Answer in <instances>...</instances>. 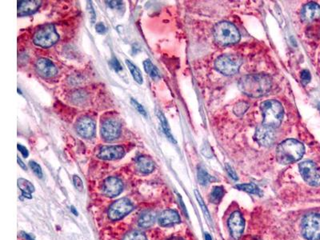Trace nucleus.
Masks as SVG:
<instances>
[{"label":"nucleus","instance_id":"29","mask_svg":"<svg viewBox=\"0 0 320 240\" xmlns=\"http://www.w3.org/2000/svg\"><path fill=\"white\" fill-rule=\"evenodd\" d=\"M123 240H148V238L143 232L135 231L126 234Z\"/></svg>","mask_w":320,"mask_h":240},{"label":"nucleus","instance_id":"16","mask_svg":"<svg viewBox=\"0 0 320 240\" xmlns=\"http://www.w3.org/2000/svg\"><path fill=\"white\" fill-rule=\"evenodd\" d=\"M35 68L39 75H41L44 78H51L56 75L58 73L55 64L49 59H44V58L39 59L36 62Z\"/></svg>","mask_w":320,"mask_h":240},{"label":"nucleus","instance_id":"37","mask_svg":"<svg viewBox=\"0 0 320 240\" xmlns=\"http://www.w3.org/2000/svg\"><path fill=\"white\" fill-rule=\"evenodd\" d=\"M87 9H88V12H89L90 16H91V20H92V24L95 22L96 20V12H95L94 8L92 7V2H88L87 3Z\"/></svg>","mask_w":320,"mask_h":240},{"label":"nucleus","instance_id":"7","mask_svg":"<svg viewBox=\"0 0 320 240\" xmlns=\"http://www.w3.org/2000/svg\"><path fill=\"white\" fill-rule=\"evenodd\" d=\"M302 233L307 240H320V215H307L302 221Z\"/></svg>","mask_w":320,"mask_h":240},{"label":"nucleus","instance_id":"40","mask_svg":"<svg viewBox=\"0 0 320 240\" xmlns=\"http://www.w3.org/2000/svg\"><path fill=\"white\" fill-rule=\"evenodd\" d=\"M226 170H227L229 175H230V176H231L232 179H235V180H237L238 177L237 175H236V173L234 171L233 169H232V168H231L229 164H226Z\"/></svg>","mask_w":320,"mask_h":240},{"label":"nucleus","instance_id":"12","mask_svg":"<svg viewBox=\"0 0 320 240\" xmlns=\"http://www.w3.org/2000/svg\"><path fill=\"white\" fill-rule=\"evenodd\" d=\"M255 139L261 146H271L275 139L274 128L264 124L259 126L255 131Z\"/></svg>","mask_w":320,"mask_h":240},{"label":"nucleus","instance_id":"38","mask_svg":"<svg viewBox=\"0 0 320 240\" xmlns=\"http://www.w3.org/2000/svg\"><path fill=\"white\" fill-rule=\"evenodd\" d=\"M96 32L98 33V34H105L106 31H107V28L105 26L104 24L102 23H98V24H96Z\"/></svg>","mask_w":320,"mask_h":240},{"label":"nucleus","instance_id":"35","mask_svg":"<svg viewBox=\"0 0 320 240\" xmlns=\"http://www.w3.org/2000/svg\"><path fill=\"white\" fill-rule=\"evenodd\" d=\"M73 182H74V187L76 188L77 190L79 191V192H82L83 190V182L78 175L73 176Z\"/></svg>","mask_w":320,"mask_h":240},{"label":"nucleus","instance_id":"19","mask_svg":"<svg viewBox=\"0 0 320 240\" xmlns=\"http://www.w3.org/2000/svg\"><path fill=\"white\" fill-rule=\"evenodd\" d=\"M159 223L163 227H168L180 223V217L174 210H166L159 216Z\"/></svg>","mask_w":320,"mask_h":240},{"label":"nucleus","instance_id":"36","mask_svg":"<svg viewBox=\"0 0 320 240\" xmlns=\"http://www.w3.org/2000/svg\"><path fill=\"white\" fill-rule=\"evenodd\" d=\"M110 64H111V68H113L114 70L116 71V72H119L123 69L122 67L120 65V62L118 61L116 58H113V59H111Z\"/></svg>","mask_w":320,"mask_h":240},{"label":"nucleus","instance_id":"21","mask_svg":"<svg viewBox=\"0 0 320 240\" xmlns=\"http://www.w3.org/2000/svg\"><path fill=\"white\" fill-rule=\"evenodd\" d=\"M156 217V213L153 212V211L144 212V214L142 215L140 217L139 225H140V227H144V228L150 227L155 223Z\"/></svg>","mask_w":320,"mask_h":240},{"label":"nucleus","instance_id":"46","mask_svg":"<svg viewBox=\"0 0 320 240\" xmlns=\"http://www.w3.org/2000/svg\"><path fill=\"white\" fill-rule=\"evenodd\" d=\"M206 240H211V236L208 233H206Z\"/></svg>","mask_w":320,"mask_h":240},{"label":"nucleus","instance_id":"42","mask_svg":"<svg viewBox=\"0 0 320 240\" xmlns=\"http://www.w3.org/2000/svg\"><path fill=\"white\" fill-rule=\"evenodd\" d=\"M17 160H18V164H19V165H20L21 168L24 169V170H26V167L25 164H24V162L22 161V160H20V157L17 158Z\"/></svg>","mask_w":320,"mask_h":240},{"label":"nucleus","instance_id":"23","mask_svg":"<svg viewBox=\"0 0 320 240\" xmlns=\"http://www.w3.org/2000/svg\"><path fill=\"white\" fill-rule=\"evenodd\" d=\"M157 116H158V118H159V121L161 122L162 128L164 130V133L166 134L167 137L169 139L170 141H172V143H174L175 144V140H174V137L172 135V132H171L170 127L168 125V121H167V119L165 118L164 114L162 113L161 112H158L157 113Z\"/></svg>","mask_w":320,"mask_h":240},{"label":"nucleus","instance_id":"26","mask_svg":"<svg viewBox=\"0 0 320 240\" xmlns=\"http://www.w3.org/2000/svg\"><path fill=\"white\" fill-rule=\"evenodd\" d=\"M235 188H238L239 190L248 192L250 194H258V195L262 194L261 190L254 184H239Z\"/></svg>","mask_w":320,"mask_h":240},{"label":"nucleus","instance_id":"24","mask_svg":"<svg viewBox=\"0 0 320 240\" xmlns=\"http://www.w3.org/2000/svg\"><path fill=\"white\" fill-rule=\"evenodd\" d=\"M126 64L128 67L129 70L131 72L133 79H135L136 83H139V84H142L144 81H143V75H142V73L140 69L135 64H133L128 59H126Z\"/></svg>","mask_w":320,"mask_h":240},{"label":"nucleus","instance_id":"34","mask_svg":"<svg viewBox=\"0 0 320 240\" xmlns=\"http://www.w3.org/2000/svg\"><path fill=\"white\" fill-rule=\"evenodd\" d=\"M131 104L133 105V107H135V109L137 110L139 113L141 114L143 116H147L146 111H145L144 107H143L140 103H138L137 101L134 99V98H131Z\"/></svg>","mask_w":320,"mask_h":240},{"label":"nucleus","instance_id":"1","mask_svg":"<svg viewBox=\"0 0 320 240\" xmlns=\"http://www.w3.org/2000/svg\"><path fill=\"white\" fill-rule=\"evenodd\" d=\"M238 87L240 92L244 95L252 98H258L264 96L270 91L271 79L268 74H248L240 79Z\"/></svg>","mask_w":320,"mask_h":240},{"label":"nucleus","instance_id":"28","mask_svg":"<svg viewBox=\"0 0 320 240\" xmlns=\"http://www.w3.org/2000/svg\"><path fill=\"white\" fill-rule=\"evenodd\" d=\"M198 179L199 184H202V185H206L212 180V177L203 168H198Z\"/></svg>","mask_w":320,"mask_h":240},{"label":"nucleus","instance_id":"5","mask_svg":"<svg viewBox=\"0 0 320 240\" xmlns=\"http://www.w3.org/2000/svg\"><path fill=\"white\" fill-rule=\"evenodd\" d=\"M59 40V35L52 24H45L40 26L34 35L33 42L36 46L43 48L52 47Z\"/></svg>","mask_w":320,"mask_h":240},{"label":"nucleus","instance_id":"14","mask_svg":"<svg viewBox=\"0 0 320 240\" xmlns=\"http://www.w3.org/2000/svg\"><path fill=\"white\" fill-rule=\"evenodd\" d=\"M124 148L122 146H102L98 152V157L101 160H115L124 155Z\"/></svg>","mask_w":320,"mask_h":240},{"label":"nucleus","instance_id":"30","mask_svg":"<svg viewBox=\"0 0 320 240\" xmlns=\"http://www.w3.org/2000/svg\"><path fill=\"white\" fill-rule=\"evenodd\" d=\"M248 107V103H245V102H240V103L235 105V107H234V112L238 116H243L246 112Z\"/></svg>","mask_w":320,"mask_h":240},{"label":"nucleus","instance_id":"44","mask_svg":"<svg viewBox=\"0 0 320 240\" xmlns=\"http://www.w3.org/2000/svg\"><path fill=\"white\" fill-rule=\"evenodd\" d=\"M168 240H183V239L179 238V237H172V238L168 239Z\"/></svg>","mask_w":320,"mask_h":240},{"label":"nucleus","instance_id":"33","mask_svg":"<svg viewBox=\"0 0 320 240\" xmlns=\"http://www.w3.org/2000/svg\"><path fill=\"white\" fill-rule=\"evenodd\" d=\"M311 79H312V76H311L309 71L303 70L301 73V80H302L303 85H307V83H310Z\"/></svg>","mask_w":320,"mask_h":240},{"label":"nucleus","instance_id":"15","mask_svg":"<svg viewBox=\"0 0 320 240\" xmlns=\"http://www.w3.org/2000/svg\"><path fill=\"white\" fill-rule=\"evenodd\" d=\"M122 191V181L116 177H109L103 183L102 192L106 196L113 198L119 195Z\"/></svg>","mask_w":320,"mask_h":240},{"label":"nucleus","instance_id":"10","mask_svg":"<svg viewBox=\"0 0 320 240\" xmlns=\"http://www.w3.org/2000/svg\"><path fill=\"white\" fill-rule=\"evenodd\" d=\"M121 126L117 120L109 119L102 122L101 136L107 141H112L120 136Z\"/></svg>","mask_w":320,"mask_h":240},{"label":"nucleus","instance_id":"25","mask_svg":"<svg viewBox=\"0 0 320 240\" xmlns=\"http://www.w3.org/2000/svg\"><path fill=\"white\" fill-rule=\"evenodd\" d=\"M144 68L145 72H146L153 79H155V80H156V79L160 78L159 71H158V69L155 68V66H154V64L151 63L150 59H146V60L144 62Z\"/></svg>","mask_w":320,"mask_h":240},{"label":"nucleus","instance_id":"43","mask_svg":"<svg viewBox=\"0 0 320 240\" xmlns=\"http://www.w3.org/2000/svg\"><path fill=\"white\" fill-rule=\"evenodd\" d=\"M22 235L23 236H24V238L26 239V240H34L32 238H31V236H29V235H27V234L24 233V232H23Z\"/></svg>","mask_w":320,"mask_h":240},{"label":"nucleus","instance_id":"47","mask_svg":"<svg viewBox=\"0 0 320 240\" xmlns=\"http://www.w3.org/2000/svg\"><path fill=\"white\" fill-rule=\"evenodd\" d=\"M250 240H258L257 239L251 238Z\"/></svg>","mask_w":320,"mask_h":240},{"label":"nucleus","instance_id":"39","mask_svg":"<svg viewBox=\"0 0 320 240\" xmlns=\"http://www.w3.org/2000/svg\"><path fill=\"white\" fill-rule=\"evenodd\" d=\"M106 2H107V6L112 9L119 8L123 4V2L121 1H107Z\"/></svg>","mask_w":320,"mask_h":240},{"label":"nucleus","instance_id":"27","mask_svg":"<svg viewBox=\"0 0 320 240\" xmlns=\"http://www.w3.org/2000/svg\"><path fill=\"white\" fill-rule=\"evenodd\" d=\"M224 194V189L222 187H215L211 192V201L214 203H219Z\"/></svg>","mask_w":320,"mask_h":240},{"label":"nucleus","instance_id":"31","mask_svg":"<svg viewBox=\"0 0 320 240\" xmlns=\"http://www.w3.org/2000/svg\"><path fill=\"white\" fill-rule=\"evenodd\" d=\"M195 193H196V198L198 199V203H199V205H200L202 210H203V213H204L206 217L209 219L210 222V221H211V218H210L209 212L207 211V207L205 206V203L204 202H203V199H202V197L200 196V194H199V193H198L197 191H195Z\"/></svg>","mask_w":320,"mask_h":240},{"label":"nucleus","instance_id":"41","mask_svg":"<svg viewBox=\"0 0 320 240\" xmlns=\"http://www.w3.org/2000/svg\"><path fill=\"white\" fill-rule=\"evenodd\" d=\"M17 147L18 149H19V151L22 153V155H24V158L28 157L29 152L28 151H27V149H26L25 146H22L21 144H19L17 145Z\"/></svg>","mask_w":320,"mask_h":240},{"label":"nucleus","instance_id":"9","mask_svg":"<svg viewBox=\"0 0 320 240\" xmlns=\"http://www.w3.org/2000/svg\"><path fill=\"white\" fill-rule=\"evenodd\" d=\"M133 204L127 199H120L110 207L108 217L111 220H119L132 211Z\"/></svg>","mask_w":320,"mask_h":240},{"label":"nucleus","instance_id":"2","mask_svg":"<svg viewBox=\"0 0 320 240\" xmlns=\"http://www.w3.org/2000/svg\"><path fill=\"white\" fill-rule=\"evenodd\" d=\"M304 152L305 147L302 143L295 140H287L277 147V161L283 165L292 164L300 160Z\"/></svg>","mask_w":320,"mask_h":240},{"label":"nucleus","instance_id":"11","mask_svg":"<svg viewBox=\"0 0 320 240\" xmlns=\"http://www.w3.org/2000/svg\"><path fill=\"white\" fill-rule=\"evenodd\" d=\"M228 227L234 240H240L245 227V222L240 212H235L231 214L228 219Z\"/></svg>","mask_w":320,"mask_h":240},{"label":"nucleus","instance_id":"13","mask_svg":"<svg viewBox=\"0 0 320 240\" xmlns=\"http://www.w3.org/2000/svg\"><path fill=\"white\" fill-rule=\"evenodd\" d=\"M76 130L79 136L85 139H89L94 136L96 124L90 117L83 116L77 121Z\"/></svg>","mask_w":320,"mask_h":240},{"label":"nucleus","instance_id":"4","mask_svg":"<svg viewBox=\"0 0 320 240\" xmlns=\"http://www.w3.org/2000/svg\"><path fill=\"white\" fill-rule=\"evenodd\" d=\"M214 37L221 45L235 44L240 40V34L233 24L228 22H221L214 27Z\"/></svg>","mask_w":320,"mask_h":240},{"label":"nucleus","instance_id":"45","mask_svg":"<svg viewBox=\"0 0 320 240\" xmlns=\"http://www.w3.org/2000/svg\"><path fill=\"white\" fill-rule=\"evenodd\" d=\"M72 212H73V213H74V214L75 215V216H78V212H77L76 211H75V209H74V207H72Z\"/></svg>","mask_w":320,"mask_h":240},{"label":"nucleus","instance_id":"22","mask_svg":"<svg viewBox=\"0 0 320 240\" xmlns=\"http://www.w3.org/2000/svg\"><path fill=\"white\" fill-rule=\"evenodd\" d=\"M18 187L22 192L23 195L27 199H31V194L35 192L34 186L25 179H18Z\"/></svg>","mask_w":320,"mask_h":240},{"label":"nucleus","instance_id":"18","mask_svg":"<svg viewBox=\"0 0 320 240\" xmlns=\"http://www.w3.org/2000/svg\"><path fill=\"white\" fill-rule=\"evenodd\" d=\"M41 5V1L36 0H23L18 2V16H25L31 15L37 11Z\"/></svg>","mask_w":320,"mask_h":240},{"label":"nucleus","instance_id":"20","mask_svg":"<svg viewBox=\"0 0 320 240\" xmlns=\"http://www.w3.org/2000/svg\"><path fill=\"white\" fill-rule=\"evenodd\" d=\"M137 168L144 174L152 172L155 169V164L151 159L147 156H140L136 160Z\"/></svg>","mask_w":320,"mask_h":240},{"label":"nucleus","instance_id":"6","mask_svg":"<svg viewBox=\"0 0 320 240\" xmlns=\"http://www.w3.org/2000/svg\"><path fill=\"white\" fill-rule=\"evenodd\" d=\"M242 64V59L235 55H222L216 59V70L224 75H232L237 73Z\"/></svg>","mask_w":320,"mask_h":240},{"label":"nucleus","instance_id":"8","mask_svg":"<svg viewBox=\"0 0 320 240\" xmlns=\"http://www.w3.org/2000/svg\"><path fill=\"white\" fill-rule=\"evenodd\" d=\"M304 181L313 187L320 186V170L312 161H304L298 165Z\"/></svg>","mask_w":320,"mask_h":240},{"label":"nucleus","instance_id":"32","mask_svg":"<svg viewBox=\"0 0 320 240\" xmlns=\"http://www.w3.org/2000/svg\"><path fill=\"white\" fill-rule=\"evenodd\" d=\"M30 167L32 169L33 172L35 173V175H37L39 178L43 177V171H42L41 168L39 166V164H36L35 162H30Z\"/></svg>","mask_w":320,"mask_h":240},{"label":"nucleus","instance_id":"3","mask_svg":"<svg viewBox=\"0 0 320 240\" xmlns=\"http://www.w3.org/2000/svg\"><path fill=\"white\" fill-rule=\"evenodd\" d=\"M261 111L264 117L263 124L268 127H279L283 119V107L277 100L266 101L261 104Z\"/></svg>","mask_w":320,"mask_h":240},{"label":"nucleus","instance_id":"17","mask_svg":"<svg viewBox=\"0 0 320 240\" xmlns=\"http://www.w3.org/2000/svg\"><path fill=\"white\" fill-rule=\"evenodd\" d=\"M320 17V6L316 2H308L301 11V18L304 22H312Z\"/></svg>","mask_w":320,"mask_h":240}]
</instances>
